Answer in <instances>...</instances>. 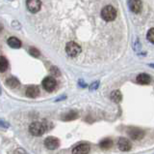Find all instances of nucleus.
<instances>
[{
    "label": "nucleus",
    "instance_id": "nucleus-9",
    "mask_svg": "<svg viewBox=\"0 0 154 154\" xmlns=\"http://www.w3.org/2000/svg\"><path fill=\"white\" fill-rule=\"evenodd\" d=\"M90 152V146L87 143H80L72 149V154H88Z\"/></svg>",
    "mask_w": 154,
    "mask_h": 154
},
{
    "label": "nucleus",
    "instance_id": "nucleus-6",
    "mask_svg": "<svg viewBox=\"0 0 154 154\" xmlns=\"http://www.w3.org/2000/svg\"><path fill=\"white\" fill-rule=\"evenodd\" d=\"M26 7L31 13H37L41 10V0H26Z\"/></svg>",
    "mask_w": 154,
    "mask_h": 154
},
{
    "label": "nucleus",
    "instance_id": "nucleus-21",
    "mask_svg": "<svg viewBox=\"0 0 154 154\" xmlns=\"http://www.w3.org/2000/svg\"><path fill=\"white\" fill-rule=\"evenodd\" d=\"M50 73H51L52 75H54V76H57V77H59V76L61 75L59 69H58L57 67H55V66H52V67H51V69H50Z\"/></svg>",
    "mask_w": 154,
    "mask_h": 154
},
{
    "label": "nucleus",
    "instance_id": "nucleus-7",
    "mask_svg": "<svg viewBox=\"0 0 154 154\" xmlns=\"http://www.w3.org/2000/svg\"><path fill=\"white\" fill-rule=\"evenodd\" d=\"M45 146L50 150H54V149L58 148L60 146V142L59 139L55 137H47L45 139Z\"/></svg>",
    "mask_w": 154,
    "mask_h": 154
},
{
    "label": "nucleus",
    "instance_id": "nucleus-13",
    "mask_svg": "<svg viewBox=\"0 0 154 154\" xmlns=\"http://www.w3.org/2000/svg\"><path fill=\"white\" fill-rule=\"evenodd\" d=\"M8 45L13 49H19L21 47V42L16 37H11L8 39Z\"/></svg>",
    "mask_w": 154,
    "mask_h": 154
},
{
    "label": "nucleus",
    "instance_id": "nucleus-19",
    "mask_svg": "<svg viewBox=\"0 0 154 154\" xmlns=\"http://www.w3.org/2000/svg\"><path fill=\"white\" fill-rule=\"evenodd\" d=\"M147 39L149 42H151L152 44H154V28L149 29L147 32Z\"/></svg>",
    "mask_w": 154,
    "mask_h": 154
},
{
    "label": "nucleus",
    "instance_id": "nucleus-18",
    "mask_svg": "<svg viewBox=\"0 0 154 154\" xmlns=\"http://www.w3.org/2000/svg\"><path fill=\"white\" fill-rule=\"evenodd\" d=\"M8 60L4 56H0V72H5L8 69Z\"/></svg>",
    "mask_w": 154,
    "mask_h": 154
},
{
    "label": "nucleus",
    "instance_id": "nucleus-16",
    "mask_svg": "<svg viewBox=\"0 0 154 154\" xmlns=\"http://www.w3.org/2000/svg\"><path fill=\"white\" fill-rule=\"evenodd\" d=\"M6 84L11 88H17L19 86V80L17 79H16V78H14V77H12V78H10V79L7 80Z\"/></svg>",
    "mask_w": 154,
    "mask_h": 154
},
{
    "label": "nucleus",
    "instance_id": "nucleus-12",
    "mask_svg": "<svg viewBox=\"0 0 154 154\" xmlns=\"http://www.w3.org/2000/svg\"><path fill=\"white\" fill-rule=\"evenodd\" d=\"M137 83L140 84H150V77H149L147 74H140L138 77H137Z\"/></svg>",
    "mask_w": 154,
    "mask_h": 154
},
{
    "label": "nucleus",
    "instance_id": "nucleus-17",
    "mask_svg": "<svg viewBox=\"0 0 154 154\" xmlns=\"http://www.w3.org/2000/svg\"><path fill=\"white\" fill-rule=\"evenodd\" d=\"M113 146V142L111 139H104L99 143V146L103 149H109L110 147H112Z\"/></svg>",
    "mask_w": 154,
    "mask_h": 154
},
{
    "label": "nucleus",
    "instance_id": "nucleus-15",
    "mask_svg": "<svg viewBox=\"0 0 154 154\" xmlns=\"http://www.w3.org/2000/svg\"><path fill=\"white\" fill-rule=\"evenodd\" d=\"M111 99H112L113 102L115 103H119L122 99V94L119 90H114L112 93H111Z\"/></svg>",
    "mask_w": 154,
    "mask_h": 154
},
{
    "label": "nucleus",
    "instance_id": "nucleus-2",
    "mask_svg": "<svg viewBox=\"0 0 154 154\" xmlns=\"http://www.w3.org/2000/svg\"><path fill=\"white\" fill-rule=\"evenodd\" d=\"M101 18L105 21H112L117 18V11H116V9L113 6L107 5L101 11Z\"/></svg>",
    "mask_w": 154,
    "mask_h": 154
},
{
    "label": "nucleus",
    "instance_id": "nucleus-8",
    "mask_svg": "<svg viewBox=\"0 0 154 154\" xmlns=\"http://www.w3.org/2000/svg\"><path fill=\"white\" fill-rule=\"evenodd\" d=\"M118 146L119 148V150L122 151H129L132 148V144L129 139L125 138H119L118 142Z\"/></svg>",
    "mask_w": 154,
    "mask_h": 154
},
{
    "label": "nucleus",
    "instance_id": "nucleus-27",
    "mask_svg": "<svg viewBox=\"0 0 154 154\" xmlns=\"http://www.w3.org/2000/svg\"><path fill=\"white\" fill-rule=\"evenodd\" d=\"M0 94H1V86H0Z\"/></svg>",
    "mask_w": 154,
    "mask_h": 154
},
{
    "label": "nucleus",
    "instance_id": "nucleus-20",
    "mask_svg": "<svg viewBox=\"0 0 154 154\" xmlns=\"http://www.w3.org/2000/svg\"><path fill=\"white\" fill-rule=\"evenodd\" d=\"M29 54H30L34 57H38V56H40V51H38V50H37L36 48H31V49L29 50Z\"/></svg>",
    "mask_w": 154,
    "mask_h": 154
},
{
    "label": "nucleus",
    "instance_id": "nucleus-24",
    "mask_svg": "<svg viewBox=\"0 0 154 154\" xmlns=\"http://www.w3.org/2000/svg\"><path fill=\"white\" fill-rule=\"evenodd\" d=\"M79 85L81 86V87H86V86H87V84H84V81L83 80H79Z\"/></svg>",
    "mask_w": 154,
    "mask_h": 154
},
{
    "label": "nucleus",
    "instance_id": "nucleus-5",
    "mask_svg": "<svg viewBox=\"0 0 154 154\" xmlns=\"http://www.w3.org/2000/svg\"><path fill=\"white\" fill-rule=\"evenodd\" d=\"M127 133L129 135V137L132 139H134V141H140V139H142L144 136V132L143 130L140 128H136V127L129 128Z\"/></svg>",
    "mask_w": 154,
    "mask_h": 154
},
{
    "label": "nucleus",
    "instance_id": "nucleus-25",
    "mask_svg": "<svg viewBox=\"0 0 154 154\" xmlns=\"http://www.w3.org/2000/svg\"><path fill=\"white\" fill-rule=\"evenodd\" d=\"M3 30V25H0V32H1Z\"/></svg>",
    "mask_w": 154,
    "mask_h": 154
},
{
    "label": "nucleus",
    "instance_id": "nucleus-1",
    "mask_svg": "<svg viewBox=\"0 0 154 154\" xmlns=\"http://www.w3.org/2000/svg\"><path fill=\"white\" fill-rule=\"evenodd\" d=\"M47 130V126L42 122H33L29 126V132L35 137H41L42 136L45 132Z\"/></svg>",
    "mask_w": 154,
    "mask_h": 154
},
{
    "label": "nucleus",
    "instance_id": "nucleus-26",
    "mask_svg": "<svg viewBox=\"0 0 154 154\" xmlns=\"http://www.w3.org/2000/svg\"><path fill=\"white\" fill-rule=\"evenodd\" d=\"M150 66H151V67H153V68H154V64H150Z\"/></svg>",
    "mask_w": 154,
    "mask_h": 154
},
{
    "label": "nucleus",
    "instance_id": "nucleus-23",
    "mask_svg": "<svg viewBox=\"0 0 154 154\" xmlns=\"http://www.w3.org/2000/svg\"><path fill=\"white\" fill-rule=\"evenodd\" d=\"M10 127V124L9 122L4 121L3 119H0V128H4V129H7Z\"/></svg>",
    "mask_w": 154,
    "mask_h": 154
},
{
    "label": "nucleus",
    "instance_id": "nucleus-10",
    "mask_svg": "<svg viewBox=\"0 0 154 154\" xmlns=\"http://www.w3.org/2000/svg\"><path fill=\"white\" fill-rule=\"evenodd\" d=\"M129 8L133 13H140L142 11V1L141 0H129Z\"/></svg>",
    "mask_w": 154,
    "mask_h": 154
},
{
    "label": "nucleus",
    "instance_id": "nucleus-14",
    "mask_svg": "<svg viewBox=\"0 0 154 154\" xmlns=\"http://www.w3.org/2000/svg\"><path fill=\"white\" fill-rule=\"evenodd\" d=\"M77 117H78V113H77L76 112H74V110H71V112H69V113H67L63 115L62 119L65 120V121H70V120L76 119Z\"/></svg>",
    "mask_w": 154,
    "mask_h": 154
},
{
    "label": "nucleus",
    "instance_id": "nucleus-11",
    "mask_svg": "<svg viewBox=\"0 0 154 154\" xmlns=\"http://www.w3.org/2000/svg\"><path fill=\"white\" fill-rule=\"evenodd\" d=\"M40 95V88L37 85L28 86L26 89V96L29 98H36Z\"/></svg>",
    "mask_w": 154,
    "mask_h": 154
},
{
    "label": "nucleus",
    "instance_id": "nucleus-3",
    "mask_svg": "<svg viewBox=\"0 0 154 154\" xmlns=\"http://www.w3.org/2000/svg\"><path fill=\"white\" fill-rule=\"evenodd\" d=\"M66 51L69 56H77L81 52V47L75 42H69L66 46Z\"/></svg>",
    "mask_w": 154,
    "mask_h": 154
},
{
    "label": "nucleus",
    "instance_id": "nucleus-4",
    "mask_svg": "<svg viewBox=\"0 0 154 154\" xmlns=\"http://www.w3.org/2000/svg\"><path fill=\"white\" fill-rule=\"evenodd\" d=\"M42 86L48 92H52L53 90L56 88L57 86V81L53 77H46L45 79L42 80Z\"/></svg>",
    "mask_w": 154,
    "mask_h": 154
},
{
    "label": "nucleus",
    "instance_id": "nucleus-22",
    "mask_svg": "<svg viewBox=\"0 0 154 154\" xmlns=\"http://www.w3.org/2000/svg\"><path fill=\"white\" fill-rule=\"evenodd\" d=\"M98 85H99V81H94V83H93L90 85V90L91 91L96 90V89L98 88Z\"/></svg>",
    "mask_w": 154,
    "mask_h": 154
}]
</instances>
